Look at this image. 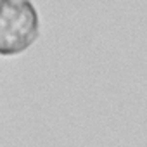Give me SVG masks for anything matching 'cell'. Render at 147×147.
Masks as SVG:
<instances>
[{"label":"cell","instance_id":"6da1fadb","mask_svg":"<svg viewBox=\"0 0 147 147\" xmlns=\"http://www.w3.org/2000/svg\"><path fill=\"white\" fill-rule=\"evenodd\" d=\"M40 35L38 12L30 0H0V55H18Z\"/></svg>","mask_w":147,"mask_h":147}]
</instances>
